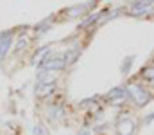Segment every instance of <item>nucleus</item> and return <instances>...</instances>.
<instances>
[{"mask_svg": "<svg viewBox=\"0 0 154 135\" xmlns=\"http://www.w3.org/2000/svg\"><path fill=\"white\" fill-rule=\"evenodd\" d=\"M127 94H129V97H131L138 106H145V104L151 101V94L143 88V87H140V85H129V87H127Z\"/></svg>", "mask_w": 154, "mask_h": 135, "instance_id": "f257e3e1", "label": "nucleus"}, {"mask_svg": "<svg viewBox=\"0 0 154 135\" xmlns=\"http://www.w3.org/2000/svg\"><path fill=\"white\" fill-rule=\"evenodd\" d=\"M68 63L65 61V58H52V56H48V58H45L41 63H39V67L41 69H45V70H61V69H65Z\"/></svg>", "mask_w": 154, "mask_h": 135, "instance_id": "f03ea898", "label": "nucleus"}, {"mask_svg": "<svg viewBox=\"0 0 154 135\" xmlns=\"http://www.w3.org/2000/svg\"><path fill=\"white\" fill-rule=\"evenodd\" d=\"M108 99H111L113 103H125V99H129L127 88H124V87H116V88L109 90V92H108Z\"/></svg>", "mask_w": 154, "mask_h": 135, "instance_id": "7ed1b4c3", "label": "nucleus"}, {"mask_svg": "<svg viewBox=\"0 0 154 135\" xmlns=\"http://www.w3.org/2000/svg\"><path fill=\"white\" fill-rule=\"evenodd\" d=\"M97 0H90V2H86V4H77L74 7H70L68 11H66V14L70 16V18H74V16H81V14H86V11L95 4Z\"/></svg>", "mask_w": 154, "mask_h": 135, "instance_id": "20e7f679", "label": "nucleus"}, {"mask_svg": "<svg viewBox=\"0 0 154 135\" xmlns=\"http://www.w3.org/2000/svg\"><path fill=\"white\" fill-rule=\"evenodd\" d=\"M152 4H154V0H136V2H133V5H131V13H133L134 16H138V14H142V13H147Z\"/></svg>", "mask_w": 154, "mask_h": 135, "instance_id": "39448f33", "label": "nucleus"}, {"mask_svg": "<svg viewBox=\"0 0 154 135\" xmlns=\"http://www.w3.org/2000/svg\"><path fill=\"white\" fill-rule=\"evenodd\" d=\"M11 45H13V34H11V33H4V34H0V59L5 58V54L9 52Z\"/></svg>", "mask_w": 154, "mask_h": 135, "instance_id": "423d86ee", "label": "nucleus"}, {"mask_svg": "<svg viewBox=\"0 0 154 135\" xmlns=\"http://www.w3.org/2000/svg\"><path fill=\"white\" fill-rule=\"evenodd\" d=\"M118 132H120V135H133V132H134V121L133 119H124L118 124Z\"/></svg>", "mask_w": 154, "mask_h": 135, "instance_id": "0eeeda50", "label": "nucleus"}, {"mask_svg": "<svg viewBox=\"0 0 154 135\" xmlns=\"http://www.w3.org/2000/svg\"><path fill=\"white\" fill-rule=\"evenodd\" d=\"M38 81L39 83H45V85H47V83H52V81H54L52 70H45V69H43V70L39 72V76H38Z\"/></svg>", "mask_w": 154, "mask_h": 135, "instance_id": "6e6552de", "label": "nucleus"}, {"mask_svg": "<svg viewBox=\"0 0 154 135\" xmlns=\"http://www.w3.org/2000/svg\"><path fill=\"white\" fill-rule=\"evenodd\" d=\"M133 61H134V58H133V56L125 58V63H122V72H124V74H127V72H129V69H131Z\"/></svg>", "mask_w": 154, "mask_h": 135, "instance_id": "1a4fd4ad", "label": "nucleus"}, {"mask_svg": "<svg viewBox=\"0 0 154 135\" xmlns=\"http://www.w3.org/2000/svg\"><path fill=\"white\" fill-rule=\"evenodd\" d=\"M142 74H143V76L147 78V79H151V81L154 83V67H152V69H151V67L143 69V72H142Z\"/></svg>", "mask_w": 154, "mask_h": 135, "instance_id": "9d476101", "label": "nucleus"}, {"mask_svg": "<svg viewBox=\"0 0 154 135\" xmlns=\"http://www.w3.org/2000/svg\"><path fill=\"white\" fill-rule=\"evenodd\" d=\"M25 45H27V38H23V36H22V38L18 40V43H16V50H20V49H22V47H25Z\"/></svg>", "mask_w": 154, "mask_h": 135, "instance_id": "9b49d317", "label": "nucleus"}, {"mask_svg": "<svg viewBox=\"0 0 154 135\" xmlns=\"http://www.w3.org/2000/svg\"><path fill=\"white\" fill-rule=\"evenodd\" d=\"M152 121H154V114H149V115L145 117V121H143V123H145V124H151Z\"/></svg>", "mask_w": 154, "mask_h": 135, "instance_id": "f8f14e48", "label": "nucleus"}, {"mask_svg": "<svg viewBox=\"0 0 154 135\" xmlns=\"http://www.w3.org/2000/svg\"><path fill=\"white\" fill-rule=\"evenodd\" d=\"M79 135H91L90 130H82V132H79Z\"/></svg>", "mask_w": 154, "mask_h": 135, "instance_id": "ddd939ff", "label": "nucleus"}]
</instances>
